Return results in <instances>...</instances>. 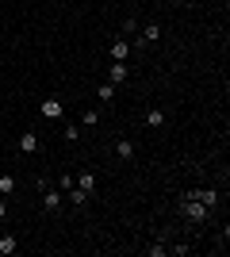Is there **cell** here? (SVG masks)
Listing matches in <instances>:
<instances>
[{
	"instance_id": "cell-12",
	"label": "cell",
	"mask_w": 230,
	"mask_h": 257,
	"mask_svg": "<svg viewBox=\"0 0 230 257\" xmlns=\"http://www.w3.org/2000/svg\"><path fill=\"white\" fill-rule=\"evenodd\" d=\"M161 123H165V111H161V107H150V111H146V127H153V131H157Z\"/></svg>"
},
{
	"instance_id": "cell-9",
	"label": "cell",
	"mask_w": 230,
	"mask_h": 257,
	"mask_svg": "<svg viewBox=\"0 0 230 257\" xmlns=\"http://www.w3.org/2000/svg\"><path fill=\"white\" fill-rule=\"evenodd\" d=\"M39 150V135H35V131H23L20 135V154H35Z\"/></svg>"
},
{
	"instance_id": "cell-16",
	"label": "cell",
	"mask_w": 230,
	"mask_h": 257,
	"mask_svg": "<svg viewBox=\"0 0 230 257\" xmlns=\"http://www.w3.org/2000/svg\"><path fill=\"white\" fill-rule=\"evenodd\" d=\"M81 127H100V115L88 107V111H81Z\"/></svg>"
},
{
	"instance_id": "cell-20",
	"label": "cell",
	"mask_w": 230,
	"mask_h": 257,
	"mask_svg": "<svg viewBox=\"0 0 230 257\" xmlns=\"http://www.w3.org/2000/svg\"><path fill=\"white\" fill-rule=\"evenodd\" d=\"M4 215H8V204H4V196H0V219H4Z\"/></svg>"
},
{
	"instance_id": "cell-14",
	"label": "cell",
	"mask_w": 230,
	"mask_h": 257,
	"mask_svg": "<svg viewBox=\"0 0 230 257\" xmlns=\"http://www.w3.org/2000/svg\"><path fill=\"white\" fill-rule=\"evenodd\" d=\"M115 92H119V85H111V81H104V85H100V100H104V104H111V100H115Z\"/></svg>"
},
{
	"instance_id": "cell-8",
	"label": "cell",
	"mask_w": 230,
	"mask_h": 257,
	"mask_svg": "<svg viewBox=\"0 0 230 257\" xmlns=\"http://www.w3.org/2000/svg\"><path fill=\"white\" fill-rule=\"evenodd\" d=\"M188 200H199V204L215 207V204H219V192H211V188H192V192H188Z\"/></svg>"
},
{
	"instance_id": "cell-17",
	"label": "cell",
	"mask_w": 230,
	"mask_h": 257,
	"mask_svg": "<svg viewBox=\"0 0 230 257\" xmlns=\"http://www.w3.org/2000/svg\"><path fill=\"white\" fill-rule=\"evenodd\" d=\"M62 135H66V142H77V139H81V127H77V123H69Z\"/></svg>"
},
{
	"instance_id": "cell-2",
	"label": "cell",
	"mask_w": 230,
	"mask_h": 257,
	"mask_svg": "<svg viewBox=\"0 0 230 257\" xmlns=\"http://www.w3.org/2000/svg\"><path fill=\"white\" fill-rule=\"evenodd\" d=\"M184 215L192 219V223H203V219L211 215V207H207V204H199V200H188V196H184Z\"/></svg>"
},
{
	"instance_id": "cell-5",
	"label": "cell",
	"mask_w": 230,
	"mask_h": 257,
	"mask_svg": "<svg viewBox=\"0 0 230 257\" xmlns=\"http://www.w3.org/2000/svg\"><path fill=\"white\" fill-rule=\"evenodd\" d=\"M161 39V27L157 23H146V27H138V43L134 46H150V43H157Z\"/></svg>"
},
{
	"instance_id": "cell-7",
	"label": "cell",
	"mask_w": 230,
	"mask_h": 257,
	"mask_svg": "<svg viewBox=\"0 0 230 257\" xmlns=\"http://www.w3.org/2000/svg\"><path fill=\"white\" fill-rule=\"evenodd\" d=\"M73 184H77V188H85V192L92 196V192H96V173H92V169L77 173V177H73Z\"/></svg>"
},
{
	"instance_id": "cell-19",
	"label": "cell",
	"mask_w": 230,
	"mask_h": 257,
	"mask_svg": "<svg viewBox=\"0 0 230 257\" xmlns=\"http://www.w3.org/2000/svg\"><path fill=\"white\" fill-rule=\"evenodd\" d=\"M169 253V246H161V242H157V246H150V257H165Z\"/></svg>"
},
{
	"instance_id": "cell-18",
	"label": "cell",
	"mask_w": 230,
	"mask_h": 257,
	"mask_svg": "<svg viewBox=\"0 0 230 257\" xmlns=\"http://www.w3.org/2000/svg\"><path fill=\"white\" fill-rule=\"evenodd\" d=\"M123 31L134 35V31H138V20H134V16H131V20H123Z\"/></svg>"
},
{
	"instance_id": "cell-11",
	"label": "cell",
	"mask_w": 230,
	"mask_h": 257,
	"mask_svg": "<svg viewBox=\"0 0 230 257\" xmlns=\"http://www.w3.org/2000/svg\"><path fill=\"white\" fill-rule=\"evenodd\" d=\"M66 200H69V204H77V207H85L92 196H88L85 188H77V184H73V188H66Z\"/></svg>"
},
{
	"instance_id": "cell-15",
	"label": "cell",
	"mask_w": 230,
	"mask_h": 257,
	"mask_svg": "<svg viewBox=\"0 0 230 257\" xmlns=\"http://www.w3.org/2000/svg\"><path fill=\"white\" fill-rule=\"evenodd\" d=\"M12 192H16V177L4 173V177H0V196H12Z\"/></svg>"
},
{
	"instance_id": "cell-10",
	"label": "cell",
	"mask_w": 230,
	"mask_h": 257,
	"mask_svg": "<svg viewBox=\"0 0 230 257\" xmlns=\"http://www.w3.org/2000/svg\"><path fill=\"white\" fill-rule=\"evenodd\" d=\"M115 158H119V161H131L134 158V142L131 139H115Z\"/></svg>"
},
{
	"instance_id": "cell-1",
	"label": "cell",
	"mask_w": 230,
	"mask_h": 257,
	"mask_svg": "<svg viewBox=\"0 0 230 257\" xmlns=\"http://www.w3.org/2000/svg\"><path fill=\"white\" fill-rule=\"evenodd\" d=\"M39 192H43V207H46L50 215H58L62 207H66V192H62L58 184H50V181H46L43 188H39Z\"/></svg>"
},
{
	"instance_id": "cell-4",
	"label": "cell",
	"mask_w": 230,
	"mask_h": 257,
	"mask_svg": "<svg viewBox=\"0 0 230 257\" xmlns=\"http://www.w3.org/2000/svg\"><path fill=\"white\" fill-rule=\"evenodd\" d=\"M62 111H66V107H62V100H58V96H46L43 107H39V115H43V119H62Z\"/></svg>"
},
{
	"instance_id": "cell-6",
	"label": "cell",
	"mask_w": 230,
	"mask_h": 257,
	"mask_svg": "<svg viewBox=\"0 0 230 257\" xmlns=\"http://www.w3.org/2000/svg\"><path fill=\"white\" fill-rule=\"evenodd\" d=\"M131 58V39H115L111 43V62H127Z\"/></svg>"
},
{
	"instance_id": "cell-3",
	"label": "cell",
	"mask_w": 230,
	"mask_h": 257,
	"mask_svg": "<svg viewBox=\"0 0 230 257\" xmlns=\"http://www.w3.org/2000/svg\"><path fill=\"white\" fill-rule=\"evenodd\" d=\"M108 81H111V85L131 81V65H127V62H111V65H108Z\"/></svg>"
},
{
	"instance_id": "cell-13",
	"label": "cell",
	"mask_w": 230,
	"mask_h": 257,
	"mask_svg": "<svg viewBox=\"0 0 230 257\" xmlns=\"http://www.w3.org/2000/svg\"><path fill=\"white\" fill-rule=\"evenodd\" d=\"M16 249H20V242H16L12 234H4V238H0V257H12Z\"/></svg>"
}]
</instances>
